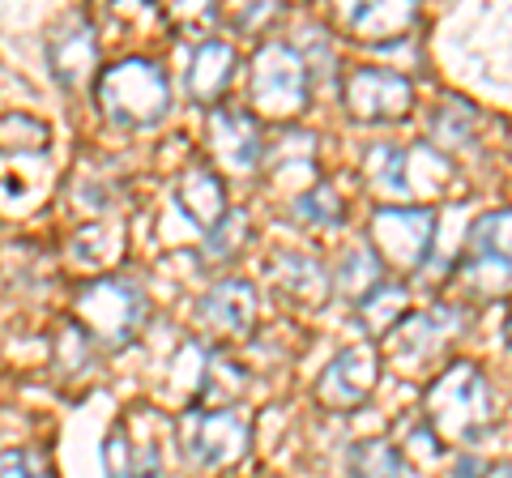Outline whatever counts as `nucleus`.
I'll return each mask as SVG.
<instances>
[{"mask_svg": "<svg viewBox=\"0 0 512 478\" xmlns=\"http://www.w3.org/2000/svg\"><path fill=\"white\" fill-rule=\"evenodd\" d=\"M94 103L103 116L128 133H146L167 120L171 111V77L150 56H124L107 65L94 82Z\"/></svg>", "mask_w": 512, "mask_h": 478, "instance_id": "obj_1", "label": "nucleus"}, {"mask_svg": "<svg viewBox=\"0 0 512 478\" xmlns=\"http://www.w3.org/2000/svg\"><path fill=\"white\" fill-rule=\"evenodd\" d=\"M150 316V299L141 291V282L124 278V274H103L90 278L73 299V321L82 325L94 346L120 350L141 333Z\"/></svg>", "mask_w": 512, "mask_h": 478, "instance_id": "obj_2", "label": "nucleus"}, {"mask_svg": "<svg viewBox=\"0 0 512 478\" xmlns=\"http://www.w3.org/2000/svg\"><path fill=\"white\" fill-rule=\"evenodd\" d=\"M423 423L440 440H474L491 423V389L487 376L474 363H448V368L427 385Z\"/></svg>", "mask_w": 512, "mask_h": 478, "instance_id": "obj_3", "label": "nucleus"}, {"mask_svg": "<svg viewBox=\"0 0 512 478\" xmlns=\"http://www.w3.org/2000/svg\"><path fill=\"white\" fill-rule=\"evenodd\" d=\"M308 60L295 43L282 39H265L252 56V77H248V94L252 107L269 120H291L308 107Z\"/></svg>", "mask_w": 512, "mask_h": 478, "instance_id": "obj_4", "label": "nucleus"}, {"mask_svg": "<svg viewBox=\"0 0 512 478\" xmlns=\"http://www.w3.org/2000/svg\"><path fill=\"white\" fill-rule=\"evenodd\" d=\"M180 444L197 470H231L252 449V423L235 410L188 406L180 419Z\"/></svg>", "mask_w": 512, "mask_h": 478, "instance_id": "obj_5", "label": "nucleus"}, {"mask_svg": "<svg viewBox=\"0 0 512 478\" xmlns=\"http://www.w3.org/2000/svg\"><path fill=\"white\" fill-rule=\"evenodd\" d=\"M372 244L376 257L402 274L423 269L436 248V210L427 205H384L372 214Z\"/></svg>", "mask_w": 512, "mask_h": 478, "instance_id": "obj_6", "label": "nucleus"}, {"mask_svg": "<svg viewBox=\"0 0 512 478\" xmlns=\"http://www.w3.org/2000/svg\"><path fill=\"white\" fill-rule=\"evenodd\" d=\"M47 69L64 90H82L99 82V30L82 9L64 13L47 30Z\"/></svg>", "mask_w": 512, "mask_h": 478, "instance_id": "obj_7", "label": "nucleus"}, {"mask_svg": "<svg viewBox=\"0 0 512 478\" xmlns=\"http://www.w3.org/2000/svg\"><path fill=\"white\" fill-rule=\"evenodd\" d=\"M342 99L355 120L384 124V120H402L414 107V86L397 69H355L342 86Z\"/></svg>", "mask_w": 512, "mask_h": 478, "instance_id": "obj_8", "label": "nucleus"}, {"mask_svg": "<svg viewBox=\"0 0 512 478\" xmlns=\"http://www.w3.org/2000/svg\"><path fill=\"white\" fill-rule=\"evenodd\" d=\"M205 137H210V154L218 158L222 171L231 175H252L265 163V137L252 111L244 107H214L205 120Z\"/></svg>", "mask_w": 512, "mask_h": 478, "instance_id": "obj_9", "label": "nucleus"}, {"mask_svg": "<svg viewBox=\"0 0 512 478\" xmlns=\"http://www.w3.org/2000/svg\"><path fill=\"white\" fill-rule=\"evenodd\" d=\"M380 380V359L372 346H346L338 350L325 372L316 376V402L329 406V410H355L372 397Z\"/></svg>", "mask_w": 512, "mask_h": 478, "instance_id": "obj_10", "label": "nucleus"}, {"mask_svg": "<svg viewBox=\"0 0 512 478\" xmlns=\"http://www.w3.org/2000/svg\"><path fill=\"white\" fill-rule=\"evenodd\" d=\"M470 325V312L466 308H427V312H414L406 316L402 325L393 329V355L402 368L419 372L423 363H431L448 346L453 333H461Z\"/></svg>", "mask_w": 512, "mask_h": 478, "instance_id": "obj_11", "label": "nucleus"}, {"mask_svg": "<svg viewBox=\"0 0 512 478\" xmlns=\"http://www.w3.org/2000/svg\"><path fill=\"white\" fill-rule=\"evenodd\" d=\"M201 325L214 333V338L231 342V338H248L256 329V286L248 278H222L210 291L201 295L197 304Z\"/></svg>", "mask_w": 512, "mask_h": 478, "instance_id": "obj_12", "label": "nucleus"}, {"mask_svg": "<svg viewBox=\"0 0 512 478\" xmlns=\"http://www.w3.org/2000/svg\"><path fill=\"white\" fill-rule=\"evenodd\" d=\"M235 69H239V52L235 43L227 39H201L192 47L188 65H184V94L197 107H218L227 86L235 82Z\"/></svg>", "mask_w": 512, "mask_h": 478, "instance_id": "obj_13", "label": "nucleus"}, {"mask_svg": "<svg viewBox=\"0 0 512 478\" xmlns=\"http://www.w3.org/2000/svg\"><path fill=\"white\" fill-rule=\"evenodd\" d=\"M175 201H180V214L201 235L218 231L222 222H227V214H231L227 184L218 180L214 167H184V175L175 180Z\"/></svg>", "mask_w": 512, "mask_h": 478, "instance_id": "obj_14", "label": "nucleus"}, {"mask_svg": "<svg viewBox=\"0 0 512 478\" xmlns=\"http://www.w3.org/2000/svg\"><path fill=\"white\" fill-rule=\"evenodd\" d=\"M248 393V368H239L222 350H201L192 372V406L201 410H231Z\"/></svg>", "mask_w": 512, "mask_h": 478, "instance_id": "obj_15", "label": "nucleus"}, {"mask_svg": "<svg viewBox=\"0 0 512 478\" xmlns=\"http://www.w3.org/2000/svg\"><path fill=\"white\" fill-rule=\"evenodd\" d=\"M269 278L278 282V291L291 299V304H308V308L325 304L333 291L329 269L312 257H303V252H278V257L269 261Z\"/></svg>", "mask_w": 512, "mask_h": 478, "instance_id": "obj_16", "label": "nucleus"}, {"mask_svg": "<svg viewBox=\"0 0 512 478\" xmlns=\"http://www.w3.org/2000/svg\"><path fill=\"white\" fill-rule=\"evenodd\" d=\"M265 167H269V180H274L278 188L291 184V188H316L320 180H312L316 175V137L312 133H286L278 146L265 150Z\"/></svg>", "mask_w": 512, "mask_h": 478, "instance_id": "obj_17", "label": "nucleus"}, {"mask_svg": "<svg viewBox=\"0 0 512 478\" xmlns=\"http://www.w3.org/2000/svg\"><path fill=\"white\" fill-rule=\"evenodd\" d=\"M419 22V9L414 5H359L350 9V35L359 43H384V39H402L406 30Z\"/></svg>", "mask_w": 512, "mask_h": 478, "instance_id": "obj_18", "label": "nucleus"}, {"mask_svg": "<svg viewBox=\"0 0 512 478\" xmlns=\"http://www.w3.org/2000/svg\"><path fill=\"white\" fill-rule=\"evenodd\" d=\"M453 184V163L436 146L406 150V197H440Z\"/></svg>", "mask_w": 512, "mask_h": 478, "instance_id": "obj_19", "label": "nucleus"}, {"mask_svg": "<svg viewBox=\"0 0 512 478\" xmlns=\"http://www.w3.org/2000/svg\"><path fill=\"white\" fill-rule=\"evenodd\" d=\"M406 304H410L406 286L402 282H384L380 291H372L359 304V325L372 333V338H380V333H393L397 325L406 321Z\"/></svg>", "mask_w": 512, "mask_h": 478, "instance_id": "obj_20", "label": "nucleus"}, {"mask_svg": "<svg viewBox=\"0 0 512 478\" xmlns=\"http://www.w3.org/2000/svg\"><path fill=\"white\" fill-rule=\"evenodd\" d=\"M461 291L466 295H483V299H500L512 291V265L500 261V257H470L461 265Z\"/></svg>", "mask_w": 512, "mask_h": 478, "instance_id": "obj_21", "label": "nucleus"}, {"mask_svg": "<svg viewBox=\"0 0 512 478\" xmlns=\"http://www.w3.org/2000/svg\"><path fill=\"white\" fill-rule=\"evenodd\" d=\"M47 146H52V129L39 116H26V111L0 116V150L5 154H43Z\"/></svg>", "mask_w": 512, "mask_h": 478, "instance_id": "obj_22", "label": "nucleus"}, {"mask_svg": "<svg viewBox=\"0 0 512 478\" xmlns=\"http://www.w3.org/2000/svg\"><path fill=\"white\" fill-rule=\"evenodd\" d=\"M380 257H376V248H355V252H346V261L338 269V291L346 299H355V304H363L372 291H380Z\"/></svg>", "mask_w": 512, "mask_h": 478, "instance_id": "obj_23", "label": "nucleus"}, {"mask_svg": "<svg viewBox=\"0 0 512 478\" xmlns=\"http://www.w3.org/2000/svg\"><path fill=\"white\" fill-rule=\"evenodd\" d=\"M291 214H295L299 222H308V227L333 231V227H342V218H346L342 193H338L333 184H316V188H308V193H299V197L291 201Z\"/></svg>", "mask_w": 512, "mask_h": 478, "instance_id": "obj_24", "label": "nucleus"}, {"mask_svg": "<svg viewBox=\"0 0 512 478\" xmlns=\"http://www.w3.org/2000/svg\"><path fill=\"white\" fill-rule=\"evenodd\" d=\"M350 478H402V453L389 440H363L350 449Z\"/></svg>", "mask_w": 512, "mask_h": 478, "instance_id": "obj_25", "label": "nucleus"}, {"mask_svg": "<svg viewBox=\"0 0 512 478\" xmlns=\"http://www.w3.org/2000/svg\"><path fill=\"white\" fill-rule=\"evenodd\" d=\"M470 257H500L512 265V210L487 214L470 231Z\"/></svg>", "mask_w": 512, "mask_h": 478, "instance_id": "obj_26", "label": "nucleus"}, {"mask_svg": "<svg viewBox=\"0 0 512 478\" xmlns=\"http://www.w3.org/2000/svg\"><path fill=\"white\" fill-rule=\"evenodd\" d=\"M367 180L389 197H406V146H372L367 150Z\"/></svg>", "mask_w": 512, "mask_h": 478, "instance_id": "obj_27", "label": "nucleus"}, {"mask_svg": "<svg viewBox=\"0 0 512 478\" xmlns=\"http://www.w3.org/2000/svg\"><path fill=\"white\" fill-rule=\"evenodd\" d=\"M52 355H56L60 372H69V376L90 372L94 368V338L77 321H64L56 329V350H52Z\"/></svg>", "mask_w": 512, "mask_h": 478, "instance_id": "obj_28", "label": "nucleus"}, {"mask_svg": "<svg viewBox=\"0 0 512 478\" xmlns=\"http://www.w3.org/2000/svg\"><path fill=\"white\" fill-rule=\"evenodd\" d=\"M474 129H478V116L470 103H444L436 111V120H431V141L440 146H466V141H474Z\"/></svg>", "mask_w": 512, "mask_h": 478, "instance_id": "obj_29", "label": "nucleus"}, {"mask_svg": "<svg viewBox=\"0 0 512 478\" xmlns=\"http://www.w3.org/2000/svg\"><path fill=\"white\" fill-rule=\"evenodd\" d=\"M244 239H248V214L244 210H231L227 222H222L218 231L205 235V248H201V257L205 265H222V261H231L239 248H244Z\"/></svg>", "mask_w": 512, "mask_h": 478, "instance_id": "obj_30", "label": "nucleus"}, {"mask_svg": "<svg viewBox=\"0 0 512 478\" xmlns=\"http://www.w3.org/2000/svg\"><path fill=\"white\" fill-rule=\"evenodd\" d=\"M103 478H137V449L128 440V427H111L103 440Z\"/></svg>", "mask_w": 512, "mask_h": 478, "instance_id": "obj_31", "label": "nucleus"}, {"mask_svg": "<svg viewBox=\"0 0 512 478\" xmlns=\"http://www.w3.org/2000/svg\"><path fill=\"white\" fill-rule=\"evenodd\" d=\"M0 478H56L43 449H0Z\"/></svg>", "mask_w": 512, "mask_h": 478, "instance_id": "obj_32", "label": "nucleus"}, {"mask_svg": "<svg viewBox=\"0 0 512 478\" xmlns=\"http://www.w3.org/2000/svg\"><path fill=\"white\" fill-rule=\"evenodd\" d=\"M440 444H444V440H440V436H436V432H431V427L423 423L419 432L410 436V453H414V457H440Z\"/></svg>", "mask_w": 512, "mask_h": 478, "instance_id": "obj_33", "label": "nucleus"}, {"mask_svg": "<svg viewBox=\"0 0 512 478\" xmlns=\"http://www.w3.org/2000/svg\"><path fill=\"white\" fill-rule=\"evenodd\" d=\"M278 13H282L278 5H261V9H244V13H239V18H235V22H239V26H244V30H252V26H265L269 18H278Z\"/></svg>", "mask_w": 512, "mask_h": 478, "instance_id": "obj_34", "label": "nucleus"}, {"mask_svg": "<svg viewBox=\"0 0 512 478\" xmlns=\"http://www.w3.org/2000/svg\"><path fill=\"white\" fill-rule=\"evenodd\" d=\"M483 478H512V466H500V470H491V474H483Z\"/></svg>", "mask_w": 512, "mask_h": 478, "instance_id": "obj_35", "label": "nucleus"}, {"mask_svg": "<svg viewBox=\"0 0 512 478\" xmlns=\"http://www.w3.org/2000/svg\"><path fill=\"white\" fill-rule=\"evenodd\" d=\"M508 338H512V321H508Z\"/></svg>", "mask_w": 512, "mask_h": 478, "instance_id": "obj_36", "label": "nucleus"}]
</instances>
